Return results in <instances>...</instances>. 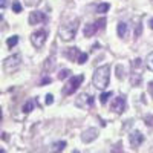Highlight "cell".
Wrapping results in <instances>:
<instances>
[{"mask_svg": "<svg viewBox=\"0 0 153 153\" xmlns=\"http://www.w3.org/2000/svg\"><path fill=\"white\" fill-rule=\"evenodd\" d=\"M149 94H150L152 98H153V81H150V84H149Z\"/></svg>", "mask_w": 153, "mask_h": 153, "instance_id": "26", "label": "cell"}, {"mask_svg": "<svg viewBox=\"0 0 153 153\" xmlns=\"http://www.w3.org/2000/svg\"><path fill=\"white\" fill-rule=\"evenodd\" d=\"M49 81H51V80H49V78H45V80H43V81H42V84H46V83H49Z\"/></svg>", "mask_w": 153, "mask_h": 153, "instance_id": "29", "label": "cell"}, {"mask_svg": "<svg viewBox=\"0 0 153 153\" xmlns=\"http://www.w3.org/2000/svg\"><path fill=\"white\" fill-rule=\"evenodd\" d=\"M52 103H54V97L51 95V94H48L46 95V104L49 106V104H52Z\"/></svg>", "mask_w": 153, "mask_h": 153, "instance_id": "25", "label": "cell"}, {"mask_svg": "<svg viewBox=\"0 0 153 153\" xmlns=\"http://www.w3.org/2000/svg\"><path fill=\"white\" fill-rule=\"evenodd\" d=\"M80 54H81V52H80V51L76 49V48H71V49L68 51V54H66V55H68V58H69V60H72V61H74V60H76V57H78Z\"/></svg>", "mask_w": 153, "mask_h": 153, "instance_id": "15", "label": "cell"}, {"mask_svg": "<svg viewBox=\"0 0 153 153\" xmlns=\"http://www.w3.org/2000/svg\"><path fill=\"white\" fill-rule=\"evenodd\" d=\"M0 121H2V110H0Z\"/></svg>", "mask_w": 153, "mask_h": 153, "instance_id": "32", "label": "cell"}, {"mask_svg": "<svg viewBox=\"0 0 153 153\" xmlns=\"http://www.w3.org/2000/svg\"><path fill=\"white\" fill-rule=\"evenodd\" d=\"M65 147H66L65 141H57V143L52 144V147H51V153H61L65 150Z\"/></svg>", "mask_w": 153, "mask_h": 153, "instance_id": "13", "label": "cell"}, {"mask_svg": "<svg viewBox=\"0 0 153 153\" xmlns=\"http://www.w3.org/2000/svg\"><path fill=\"white\" fill-rule=\"evenodd\" d=\"M127 34H129V25L124 22H120L118 23V35L121 38H124V37H127Z\"/></svg>", "mask_w": 153, "mask_h": 153, "instance_id": "12", "label": "cell"}, {"mask_svg": "<svg viewBox=\"0 0 153 153\" xmlns=\"http://www.w3.org/2000/svg\"><path fill=\"white\" fill-rule=\"evenodd\" d=\"M109 80H110V66L104 65V66L95 69L92 83L97 89H106L109 84Z\"/></svg>", "mask_w": 153, "mask_h": 153, "instance_id": "2", "label": "cell"}, {"mask_svg": "<svg viewBox=\"0 0 153 153\" xmlns=\"http://www.w3.org/2000/svg\"><path fill=\"white\" fill-rule=\"evenodd\" d=\"M68 76H71V71H69V69L60 71V74H58V78H60V80H65V78H68Z\"/></svg>", "mask_w": 153, "mask_h": 153, "instance_id": "20", "label": "cell"}, {"mask_svg": "<svg viewBox=\"0 0 153 153\" xmlns=\"http://www.w3.org/2000/svg\"><path fill=\"white\" fill-rule=\"evenodd\" d=\"M98 138V130L94 129V127H91V129H87L83 132L81 135V139H83V143H92L95 141V139Z\"/></svg>", "mask_w": 153, "mask_h": 153, "instance_id": "11", "label": "cell"}, {"mask_svg": "<svg viewBox=\"0 0 153 153\" xmlns=\"http://www.w3.org/2000/svg\"><path fill=\"white\" fill-rule=\"evenodd\" d=\"M12 11H14V12H17V14H19V12H22V5L17 2V0H16L14 3H12Z\"/></svg>", "mask_w": 153, "mask_h": 153, "instance_id": "23", "label": "cell"}, {"mask_svg": "<svg viewBox=\"0 0 153 153\" xmlns=\"http://www.w3.org/2000/svg\"><path fill=\"white\" fill-rule=\"evenodd\" d=\"M95 25H97V28H98V29H100V28H104V25H106V19L97 20V22H95Z\"/></svg>", "mask_w": 153, "mask_h": 153, "instance_id": "24", "label": "cell"}, {"mask_svg": "<svg viewBox=\"0 0 153 153\" xmlns=\"http://www.w3.org/2000/svg\"><path fill=\"white\" fill-rule=\"evenodd\" d=\"M6 6H8L6 0H0V8H6Z\"/></svg>", "mask_w": 153, "mask_h": 153, "instance_id": "27", "label": "cell"}, {"mask_svg": "<svg viewBox=\"0 0 153 153\" xmlns=\"http://www.w3.org/2000/svg\"><path fill=\"white\" fill-rule=\"evenodd\" d=\"M46 22V16L40 11H32L29 14V25H40Z\"/></svg>", "mask_w": 153, "mask_h": 153, "instance_id": "10", "label": "cell"}, {"mask_svg": "<svg viewBox=\"0 0 153 153\" xmlns=\"http://www.w3.org/2000/svg\"><path fill=\"white\" fill-rule=\"evenodd\" d=\"M147 68L153 72V52L147 55Z\"/></svg>", "mask_w": 153, "mask_h": 153, "instance_id": "22", "label": "cell"}, {"mask_svg": "<svg viewBox=\"0 0 153 153\" xmlns=\"http://www.w3.org/2000/svg\"><path fill=\"white\" fill-rule=\"evenodd\" d=\"M20 65H22V57H20L19 54L11 55V57H8V58L3 61V71H5L6 74H12V72H16V71L20 68Z\"/></svg>", "mask_w": 153, "mask_h": 153, "instance_id": "4", "label": "cell"}, {"mask_svg": "<svg viewBox=\"0 0 153 153\" xmlns=\"http://www.w3.org/2000/svg\"><path fill=\"white\" fill-rule=\"evenodd\" d=\"M149 26L153 29V19H150V22H149Z\"/></svg>", "mask_w": 153, "mask_h": 153, "instance_id": "28", "label": "cell"}, {"mask_svg": "<svg viewBox=\"0 0 153 153\" xmlns=\"http://www.w3.org/2000/svg\"><path fill=\"white\" fill-rule=\"evenodd\" d=\"M46 37H48L46 31H43V29L35 31V32H32V34H31V43H32L35 48L40 49V48L46 43Z\"/></svg>", "mask_w": 153, "mask_h": 153, "instance_id": "7", "label": "cell"}, {"mask_svg": "<svg viewBox=\"0 0 153 153\" xmlns=\"http://www.w3.org/2000/svg\"><path fill=\"white\" fill-rule=\"evenodd\" d=\"M83 80H84V76L83 75H78V76H71V80L66 83V86L63 87V95L65 97H68V95H72L76 89H78L80 86H81V83H83Z\"/></svg>", "mask_w": 153, "mask_h": 153, "instance_id": "3", "label": "cell"}, {"mask_svg": "<svg viewBox=\"0 0 153 153\" xmlns=\"http://www.w3.org/2000/svg\"><path fill=\"white\" fill-rule=\"evenodd\" d=\"M17 43H19V37H17V35H12V37H9V38H8V42H6L8 48H14Z\"/></svg>", "mask_w": 153, "mask_h": 153, "instance_id": "17", "label": "cell"}, {"mask_svg": "<svg viewBox=\"0 0 153 153\" xmlns=\"http://www.w3.org/2000/svg\"><path fill=\"white\" fill-rule=\"evenodd\" d=\"M109 8H110L109 3H101V5L97 6V12H98V14H106V12L109 11Z\"/></svg>", "mask_w": 153, "mask_h": 153, "instance_id": "16", "label": "cell"}, {"mask_svg": "<svg viewBox=\"0 0 153 153\" xmlns=\"http://www.w3.org/2000/svg\"><path fill=\"white\" fill-rule=\"evenodd\" d=\"M78 25H80V20L78 19H74L68 23H63L60 29H58V34H60V38L63 42H72L75 35H76V31H78Z\"/></svg>", "mask_w": 153, "mask_h": 153, "instance_id": "1", "label": "cell"}, {"mask_svg": "<svg viewBox=\"0 0 153 153\" xmlns=\"http://www.w3.org/2000/svg\"><path fill=\"white\" fill-rule=\"evenodd\" d=\"M87 57H89V55H87L86 52H81V54L78 55V58H76V61H78V65H84V63L87 61Z\"/></svg>", "mask_w": 153, "mask_h": 153, "instance_id": "21", "label": "cell"}, {"mask_svg": "<svg viewBox=\"0 0 153 153\" xmlns=\"http://www.w3.org/2000/svg\"><path fill=\"white\" fill-rule=\"evenodd\" d=\"M0 153H5V150H3L2 147H0Z\"/></svg>", "mask_w": 153, "mask_h": 153, "instance_id": "30", "label": "cell"}, {"mask_svg": "<svg viewBox=\"0 0 153 153\" xmlns=\"http://www.w3.org/2000/svg\"><path fill=\"white\" fill-rule=\"evenodd\" d=\"M32 109H34V101H32V100L26 101V103H25V106H23V112H25V113H29Z\"/></svg>", "mask_w": 153, "mask_h": 153, "instance_id": "18", "label": "cell"}, {"mask_svg": "<svg viewBox=\"0 0 153 153\" xmlns=\"http://www.w3.org/2000/svg\"><path fill=\"white\" fill-rule=\"evenodd\" d=\"M129 141H130V146L133 147V149H136V147H139L143 143H144V135L141 133V132H132L130 135H129Z\"/></svg>", "mask_w": 153, "mask_h": 153, "instance_id": "9", "label": "cell"}, {"mask_svg": "<svg viewBox=\"0 0 153 153\" xmlns=\"http://www.w3.org/2000/svg\"><path fill=\"white\" fill-rule=\"evenodd\" d=\"M112 95H113L112 92H106V94H101V97H100V103H101V104H106V103H107V100H109V98H110Z\"/></svg>", "mask_w": 153, "mask_h": 153, "instance_id": "19", "label": "cell"}, {"mask_svg": "<svg viewBox=\"0 0 153 153\" xmlns=\"http://www.w3.org/2000/svg\"><path fill=\"white\" fill-rule=\"evenodd\" d=\"M75 104L80 109H89V107L94 106V97L91 94H80L78 97H76Z\"/></svg>", "mask_w": 153, "mask_h": 153, "instance_id": "6", "label": "cell"}, {"mask_svg": "<svg viewBox=\"0 0 153 153\" xmlns=\"http://www.w3.org/2000/svg\"><path fill=\"white\" fill-rule=\"evenodd\" d=\"M97 25L92 23V25H86V28H84V37H92L95 32H97Z\"/></svg>", "mask_w": 153, "mask_h": 153, "instance_id": "14", "label": "cell"}, {"mask_svg": "<svg viewBox=\"0 0 153 153\" xmlns=\"http://www.w3.org/2000/svg\"><path fill=\"white\" fill-rule=\"evenodd\" d=\"M143 78V61L139 58H135L132 61V84L136 86L141 83Z\"/></svg>", "mask_w": 153, "mask_h": 153, "instance_id": "5", "label": "cell"}, {"mask_svg": "<svg viewBox=\"0 0 153 153\" xmlns=\"http://www.w3.org/2000/svg\"><path fill=\"white\" fill-rule=\"evenodd\" d=\"M110 110L112 112H115V113H123L124 110H126V100L123 98V97H117L113 100V103H112V106H110Z\"/></svg>", "mask_w": 153, "mask_h": 153, "instance_id": "8", "label": "cell"}, {"mask_svg": "<svg viewBox=\"0 0 153 153\" xmlns=\"http://www.w3.org/2000/svg\"><path fill=\"white\" fill-rule=\"evenodd\" d=\"M2 20H3V16H2V14H0V22H2Z\"/></svg>", "mask_w": 153, "mask_h": 153, "instance_id": "31", "label": "cell"}]
</instances>
